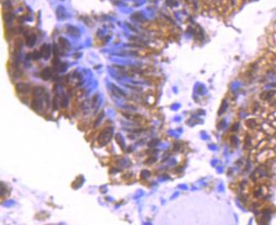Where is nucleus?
I'll return each instance as SVG.
<instances>
[{"label": "nucleus", "mask_w": 276, "mask_h": 225, "mask_svg": "<svg viewBox=\"0 0 276 225\" xmlns=\"http://www.w3.org/2000/svg\"><path fill=\"white\" fill-rule=\"evenodd\" d=\"M111 136H112V129L107 128L100 134L98 137V141L102 145H105L110 141Z\"/></svg>", "instance_id": "f257e3e1"}, {"label": "nucleus", "mask_w": 276, "mask_h": 225, "mask_svg": "<svg viewBox=\"0 0 276 225\" xmlns=\"http://www.w3.org/2000/svg\"><path fill=\"white\" fill-rule=\"evenodd\" d=\"M15 89L18 92L19 94H27L29 91H30V86H29L27 83H19L16 84L15 86Z\"/></svg>", "instance_id": "f03ea898"}, {"label": "nucleus", "mask_w": 276, "mask_h": 225, "mask_svg": "<svg viewBox=\"0 0 276 225\" xmlns=\"http://www.w3.org/2000/svg\"><path fill=\"white\" fill-rule=\"evenodd\" d=\"M31 108H32V110H35V111H36V112L40 111V110L42 108V100H41L38 97H35V99L32 100Z\"/></svg>", "instance_id": "7ed1b4c3"}, {"label": "nucleus", "mask_w": 276, "mask_h": 225, "mask_svg": "<svg viewBox=\"0 0 276 225\" xmlns=\"http://www.w3.org/2000/svg\"><path fill=\"white\" fill-rule=\"evenodd\" d=\"M40 51H41V52H42V55L44 58H48L49 56H50V53H51V50H50V47H49V46L47 45V44H44V45H42V47H41Z\"/></svg>", "instance_id": "20e7f679"}, {"label": "nucleus", "mask_w": 276, "mask_h": 225, "mask_svg": "<svg viewBox=\"0 0 276 225\" xmlns=\"http://www.w3.org/2000/svg\"><path fill=\"white\" fill-rule=\"evenodd\" d=\"M52 74V71L50 68H47L43 69L42 72L41 73V78L43 80H48L51 78Z\"/></svg>", "instance_id": "39448f33"}, {"label": "nucleus", "mask_w": 276, "mask_h": 225, "mask_svg": "<svg viewBox=\"0 0 276 225\" xmlns=\"http://www.w3.org/2000/svg\"><path fill=\"white\" fill-rule=\"evenodd\" d=\"M45 93V89H44L43 87H35L32 90V94L35 97H39L41 95H42Z\"/></svg>", "instance_id": "423d86ee"}, {"label": "nucleus", "mask_w": 276, "mask_h": 225, "mask_svg": "<svg viewBox=\"0 0 276 225\" xmlns=\"http://www.w3.org/2000/svg\"><path fill=\"white\" fill-rule=\"evenodd\" d=\"M36 37L35 35H29V36L26 38V45L30 47H33L34 44L36 43Z\"/></svg>", "instance_id": "0eeeda50"}, {"label": "nucleus", "mask_w": 276, "mask_h": 225, "mask_svg": "<svg viewBox=\"0 0 276 225\" xmlns=\"http://www.w3.org/2000/svg\"><path fill=\"white\" fill-rule=\"evenodd\" d=\"M42 57V55L41 51H36L33 53H31V58L34 59V60H38V59H40Z\"/></svg>", "instance_id": "6e6552de"}, {"label": "nucleus", "mask_w": 276, "mask_h": 225, "mask_svg": "<svg viewBox=\"0 0 276 225\" xmlns=\"http://www.w3.org/2000/svg\"><path fill=\"white\" fill-rule=\"evenodd\" d=\"M59 43H60V45H61L62 47H63V48H67V47H70L69 43H68V42L67 41L65 40L64 38H63V37L59 38Z\"/></svg>", "instance_id": "1a4fd4ad"}, {"label": "nucleus", "mask_w": 276, "mask_h": 225, "mask_svg": "<svg viewBox=\"0 0 276 225\" xmlns=\"http://www.w3.org/2000/svg\"><path fill=\"white\" fill-rule=\"evenodd\" d=\"M52 106L55 110H58V97L55 96L52 100Z\"/></svg>", "instance_id": "9d476101"}]
</instances>
